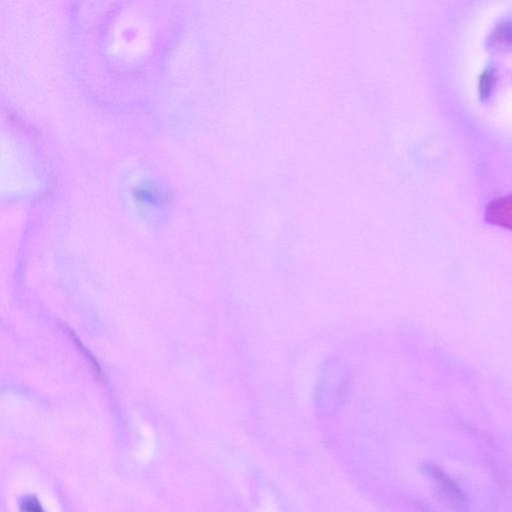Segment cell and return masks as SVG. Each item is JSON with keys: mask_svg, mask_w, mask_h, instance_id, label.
<instances>
[{"mask_svg": "<svg viewBox=\"0 0 512 512\" xmlns=\"http://www.w3.org/2000/svg\"><path fill=\"white\" fill-rule=\"evenodd\" d=\"M489 219L512 229V196L497 199L489 206Z\"/></svg>", "mask_w": 512, "mask_h": 512, "instance_id": "6da1fadb", "label": "cell"}, {"mask_svg": "<svg viewBox=\"0 0 512 512\" xmlns=\"http://www.w3.org/2000/svg\"><path fill=\"white\" fill-rule=\"evenodd\" d=\"M20 506L21 512H44L39 500L33 497H23Z\"/></svg>", "mask_w": 512, "mask_h": 512, "instance_id": "7a4b0ae2", "label": "cell"}]
</instances>
